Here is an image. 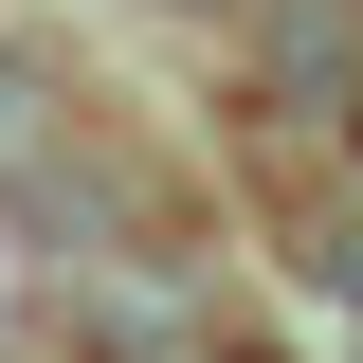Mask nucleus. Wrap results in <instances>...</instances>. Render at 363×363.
Returning a JSON list of instances; mask_svg holds the SVG:
<instances>
[{
	"label": "nucleus",
	"instance_id": "f257e3e1",
	"mask_svg": "<svg viewBox=\"0 0 363 363\" xmlns=\"http://www.w3.org/2000/svg\"><path fill=\"white\" fill-rule=\"evenodd\" d=\"M73 327H91V363H236L218 327L182 309V291H145L128 255H109V272H73Z\"/></svg>",
	"mask_w": 363,
	"mask_h": 363
}]
</instances>
